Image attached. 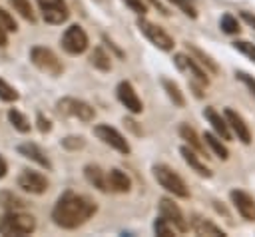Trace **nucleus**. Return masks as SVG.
Instances as JSON below:
<instances>
[{
	"mask_svg": "<svg viewBox=\"0 0 255 237\" xmlns=\"http://www.w3.org/2000/svg\"><path fill=\"white\" fill-rule=\"evenodd\" d=\"M26 203L18 197V195H14L12 191H2L0 193V207H4L6 211H18V209H22Z\"/></svg>",
	"mask_w": 255,
	"mask_h": 237,
	"instance_id": "obj_27",
	"label": "nucleus"
},
{
	"mask_svg": "<svg viewBox=\"0 0 255 237\" xmlns=\"http://www.w3.org/2000/svg\"><path fill=\"white\" fill-rule=\"evenodd\" d=\"M185 46H187L189 56H191V58H193V60H195V62H197L205 72H211V74H217V72H219V66L211 60V56H209V54H205L203 50H199V48H197V46H193V44H185Z\"/></svg>",
	"mask_w": 255,
	"mask_h": 237,
	"instance_id": "obj_22",
	"label": "nucleus"
},
{
	"mask_svg": "<svg viewBox=\"0 0 255 237\" xmlns=\"http://www.w3.org/2000/svg\"><path fill=\"white\" fill-rule=\"evenodd\" d=\"M149 2H151V4H153V8H157V10H159V12L163 14V16H169V12H167V8H165V6H163V4L159 2V0H149Z\"/></svg>",
	"mask_w": 255,
	"mask_h": 237,
	"instance_id": "obj_41",
	"label": "nucleus"
},
{
	"mask_svg": "<svg viewBox=\"0 0 255 237\" xmlns=\"http://www.w3.org/2000/svg\"><path fill=\"white\" fill-rule=\"evenodd\" d=\"M126 2V6L128 8H131L135 14H139V16H143L145 12H147V6H145V2L143 0H124Z\"/></svg>",
	"mask_w": 255,
	"mask_h": 237,
	"instance_id": "obj_38",
	"label": "nucleus"
},
{
	"mask_svg": "<svg viewBox=\"0 0 255 237\" xmlns=\"http://www.w3.org/2000/svg\"><path fill=\"white\" fill-rule=\"evenodd\" d=\"M106 181H108V189L116 191V193H126L131 187V179L128 177V173L118 167H114L106 173Z\"/></svg>",
	"mask_w": 255,
	"mask_h": 237,
	"instance_id": "obj_18",
	"label": "nucleus"
},
{
	"mask_svg": "<svg viewBox=\"0 0 255 237\" xmlns=\"http://www.w3.org/2000/svg\"><path fill=\"white\" fill-rule=\"evenodd\" d=\"M18 187L28 193L40 195L48 189V179L34 169H22V173L18 175Z\"/></svg>",
	"mask_w": 255,
	"mask_h": 237,
	"instance_id": "obj_13",
	"label": "nucleus"
},
{
	"mask_svg": "<svg viewBox=\"0 0 255 237\" xmlns=\"http://www.w3.org/2000/svg\"><path fill=\"white\" fill-rule=\"evenodd\" d=\"M203 118L211 123V127L215 129V133H217L221 139L229 141V139L233 137V133H231V129H229V125H227V121H225V118H223L219 112H215L213 108H205V110H203Z\"/></svg>",
	"mask_w": 255,
	"mask_h": 237,
	"instance_id": "obj_16",
	"label": "nucleus"
},
{
	"mask_svg": "<svg viewBox=\"0 0 255 237\" xmlns=\"http://www.w3.org/2000/svg\"><path fill=\"white\" fill-rule=\"evenodd\" d=\"M8 44V36H6V32L0 28V46H6Z\"/></svg>",
	"mask_w": 255,
	"mask_h": 237,
	"instance_id": "obj_43",
	"label": "nucleus"
},
{
	"mask_svg": "<svg viewBox=\"0 0 255 237\" xmlns=\"http://www.w3.org/2000/svg\"><path fill=\"white\" fill-rule=\"evenodd\" d=\"M175 66L181 70V72H189L193 76V82L201 84L203 88L209 86V78H207V72L189 56V54H175Z\"/></svg>",
	"mask_w": 255,
	"mask_h": 237,
	"instance_id": "obj_14",
	"label": "nucleus"
},
{
	"mask_svg": "<svg viewBox=\"0 0 255 237\" xmlns=\"http://www.w3.org/2000/svg\"><path fill=\"white\" fill-rule=\"evenodd\" d=\"M153 177H155V181L165 189V191H169V193H173V195H177V197H189V189H187V185H185V181L171 169V167H167V165H163V163H157V165H153Z\"/></svg>",
	"mask_w": 255,
	"mask_h": 237,
	"instance_id": "obj_3",
	"label": "nucleus"
},
{
	"mask_svg": "<svg viewBox=\"0 0 255 237\" xmlns=\"http://www.w3.org/2000/svg\"><path fill=\"white\" fill-rule=\"evenodd\" d=\"M56 112L64 118H74V119H80V121H92L96 118V110L84 102V100H78V98H62L58 100L56 104Z\"/></svg>",
	"mask_w": 255,
	"mask_h": 237,
	"instance_id": "obj_4",
	"label": "nucleus"
},
{
	"mask_svg": "<svg viewBox=\"0 0 255 237\" xmlns=\"http://www.w3.org/2000/svg\"><path fill=\"white\" fill-rule=\"evenodd\" d=\"M203 139H205V145L211 147V151H213L217 157H221V159H227V157H229V149L225 147V143L221 141V137H219L217 133L205 131V133H203Z\"/></svg>",
	"mask_w": 255,
	"mask_h": 237,
	"instance_id": "obj_25",
	"label": "nucleus"
},
{
	"mask_svg": "<svg viewBox=\"0 0 255 237\" xmlns=\"http://www.w3.org/2000/svg\"><path fill=\"white\" fill-rule=\"evenodd\" d=\"M0 28L4 32H16L18 30V24L16 20L10 16V12H6L4 8H0Z\"/></svg>",
	"mask_w": 255,
	"mask_h": 237,
	"instance_id": "obj_34",
	"label": "nucleus"
},
{
	"mask_svg": "<svg viewBox=\"0 0 255 237\" xmlns=\"http://www.w3.org/2000/svg\"><path fill=\"white\" fill-rule=\"evenodd\" d=\"M6 171H8V163H6V159L0 155V177H4Z\"/></svg>",
	"mask_w": 255,
	"mask_h": 237,
	"instance_id": "obj_42",
	"label": "nucleus"
},
{
	"mask_svg": "<svg viewBox=\"0 0 255 237\" xmlns=\"http://www.w3.org/2000/svg\"><path fill=\"white\" fill-rule=\"evenodd\" d=\"M36 229V219L28 213L20 211H8L0 215V235H30Z\"/></svg>",
	"mask_w": 255,
	"mask_h": 237,
	"instance_id": "obj_2",
	"label": "nucleus"
},
{
	"mask_svg": "<svg viewBox=\"0 0 255 237\" xmlns=\"http://www.w3.org/2000/svg\"><path fill=\"white\" fill-rule=\"evenodd\" d=\"M0 100H4V102H16L18 100V92L8 82H4L2 78H0Z\"/></svg>",
	"mask_w": 255,
	"mask_h": 237,
	"instance_id": "obj_35",
	"label": "nucleus"
},
{
	"mask_svg": "<svg viewBox=\"0 0 255 237\" xmlns=\"http://www.w3.org/2000/svg\"><path fill=\"white\" fill-rule=\"evenodd\" d=\"M189 227L197 233V235H213V237H225V231L221 227H217L215 223H211L209 219L201 217V215H191V219L187 221Z\"/></svg>",
	"mask_w": 255,
	"mask_h": 237,
	"instance_id": "obj_19",
	"label": "nucleus"
},
{
	"mask_svg": "<svg viewBox=\"0 0 255 237\" xmlns=\"http://www.w3.org/2000/svg\"><path fill=\"white\" fill-rule=\"evenodd\" d=\"M239 16H241L249 26H253V28H255V16H253L251 12H247V10H239Z\"/></svg>",
	"mask_w": 255,
	"mask_h": 237,
	"instance_id": "obj_40",
	"label": "nucleus"
},
{
	"mask_svg": "<svg viewBox=\"0 0 255 237\" xmlns=\"http://www.w3.org/2000/svg\"><path fill=\"white\" fill-rule=\"evenodd\" d=\"M90 64L96 70H100V72H110L112 70V58H110V54L102 46H96L94 48V52L90 56Z\"/></svg>",
	"mask_w": 255,
	"mask_h": 237,
	"instance_id": "obj_24",
	"label": "nucleus"
},
{
	"mask_svg": "<svg viewBox=\"0 0 255 237\" xmlns=\"http://www.w3.org/2000/svg\"><path fill=\"white\" fill-rule=\"evenodd\" d=\"M18 151H20L24 157L36 161L38 165H42V167H46V169H52V163H50L48 155L42 151L40 145H36V143H32V141H26V143H20V145H18Z\"/></svg>",
	"mask_w": 255,
	"mask_h": 237,
	"instance_id": "obj_20",
	"label": "nucleus"
},
{
	"mask_svg": "<svg viewBox=\"0 0 255 237\" xmlns=\"http://www.w3.org/2000/svg\"><path fill=\"white\" fill-rule=\"evenodd\" d=\"M179 135H181V139H185L187 145H189L191 149H195L197 153H201V155L207 153V151H205V141H201V137L197 135V131H195L189 123H181V125H179Z\"/></svg>",
	"mask_w": 255,
	"mask_h": 237,
	"instance_id": "obj_21",
	"label": "nucleus"
},
{
	"mask_svg": "<svg viewBox=\"0 0 255 237\" xmlns=\"http://www.w3.org/2000/svg\"><path fill=\"white\" fill-rule=\"evenodd\" d=\"M179 153H181V157H183V161L197 173V175H201V177H211L213 173H211V169L199 159L201 155H197L195 153V149H191L189 145H181V149H179Z\"/></svg>",
	"mask_w": 255,
	"mask_h": 237,
	"instance_id": "obj_17",
	"label": "nucleus"
},
{
	"mask_svg": "<svg viewBox=\"0 0 255 237\" xmlns=\"http://www.w3.org/2000/svg\"><path fill=\"white\" fill-rule=\"evenodd\" d=\"M219 26H221V30H223L225 34H237V32L241 30L237 18L231 16V14H223L221 20H219Z\"/></svg>",
	"mask_w": 255,
	"mask_h": 237,
	"instance_id": "obj_30",
	"label": "nucleus"
},
{
	"mask_svg": "<svg viewBox=\"0 0 255 237\" xmlns=\"http://www.w3.org/2000/svg\"><path fill=\"white\" fill-rule=\"evenodd\" d=\"M159 217H163L167 223H171L173 229L179 231V233H185L189 229V223H187L183 211L177 207V203H173L167 197H161L159 199Z\"/></svg>",
	"mask_w": 255,
	"mask_h": 237,
	"instance_id": "obj_9",
	"label": "nucleus"
},
{
	"mask_svg": "<svg viewBox=\"0 0 255 237\" xmlns=\"http://www.w3.org/2000/svg\"><path fill=\"white\" fill-rule=\"evenodd\" d=\"M10 4H12V8H14L24 20L36 22V16H34V10H32V6H30V0H10Z\"/></svg>",
	"mask_w": 255,
	"mask_h": 237,
	"instance_id": "obj_29",
	"label": "nucleus"
},
{
	"mask_svg": "<svg viewBox=\"0 0 255 237\" xmlns=\"http://www.w3.org/2000/svg\"><path fill=\"white\" fill-rule=\"evenodd\" d=\"M235 78H237L241 84H245V86L249 88V92L255 96V78H253V76H249L247 72H241V70H239V72H235Z\"/></svg>",
	"mask_w": 255,
	"mask_h": 237,
	"instance_id": "obj_37",
	"label": "nucleus"
},
{
	"mask_svg": "<svg viewBox=\"0 0 255 237\" xmlns=\"http://www.w3.org/2000/svg\"><path fill=\"white\" fill-rule=\"evenodd\" d=\"M36 2L42 8V16L48 24H62L70 16L64 0H36Z\"/></svg>",
	"mask_w": 255,
	"mask_h": 237,
	"instance_id": "obj_10",
	"label": "nucleus"
},
{
	"mask_svg": "<svg viewBox=\"0 0 255 237\" xmlns=\"http://www.w3.org/2000/svg\"><path fill=\"white\" fill-rule=\"evenodd\" d=\"M167 2H171L173 6H177L185 16L197 18V8H195V4H193L191 0H167Z\"/></svg>",
	"mask_w": 255,
	"mask_h": 237,
	"instance_id": "obj_32",
	"label": "nucleus"
},
{
	"mask_svg": "<svg viewBox=\"0 0 255 237\" xmlns=\"http://www.w3.org/2000/svg\"><path fill=\"white\" fill-rule=\"evenodd\" d=\"M8 119H10V123L20 131V133H28L30 131V121H28V118L22 114V112H18V110H10L8 112Z\"/></svg>",
	"mask_w": 255,
	"mask_h": 237,
	"instance_id": "obj_28",
	"label": "nucleus"
},
{
	"mask_svg": "<svg viewBox=\"0 0 255 237\" xmlns=\"http://www.w3.org/2000/svg\"><path fill=\"white\" fill-rule=\"evenodd\" d=\"M223 118H225L229 129H231V133H233L241 143L249 145V143H251V129H249V125L245 123V119H243L235 110H231V108H225V110H223Z\"/></svg>",
	"mask_w": 255,
	"mask_h": 237,
	"instance_id": "obj_12",
	"label": "nucleus"
},
{
	"mask_svg": "<svg viewBox=\"0 0 255 237\" xmlns=\"http://www.w3.org/2000/svg\"><path fill=\"white\" fill-rule=\"evenodd\" d=\"M161 86H163V90L167 92V98H169L177 108H183V106H185V98H183V94L179 92V86H177L175 82H171V80H167V78H161Z\"/></svg>",
	"mask_w": 255,
	"mask_h": 237,
	"instance_id": "obj_26",
	"label": "nucleus"
},
{
	"mask_svg": "<svg viewBox=\"0 0 255 237\" xmlns=\"http://www.w3.org/2000/svg\"><path fill=\"white\" fill-rule=\"evenodd\" d=\"M30 60H32V64H34L38 70H42V72H46V74H50V76H60V74L64 72L62 62L58 60V56H56L50 48L34 46V48L30 50Z\"/></svg>",
	"mask_w": 255,
	"mask_h": 237,
	"instance_id": "obj_5",
	"label": "nucleus"
},
{
	"mask_svg": "<svg viewBox=\"0 0 255 237\" xmlns=\"http://www.w3.org/2000/svg\"><path fill=\"white\" fill-rule=\"evenodd\" d=\"M229 199H231L233 207L237 209V213L245 221H255V199H253V195H249L243 189H231Z\"/></svg>",
	"mask_w": 255,
	"mask_h": 237,
	"instance_id": "obj_11",
	"label": "nucleus"
},
{
	"mask_svg": "<svg viewBox=\"0 0 255 237\" xmlns=\"http://www.w3.org/2000/svg\"><path fill=\"white\" fill-rule=\"evenodd\" d=\"M62 145L66 147V149H80V147H84L86 145V141H84V137H76V135H70V137H66V139H62Z\"/></svg>",
	"mask_w": 255,
	"mask_h": 237,
	"instance_id": "obj_36",
	"label": "nucleus"
},
{
	"mask_svg": "<svg viewBox=\"0 0 255 237\" xmlns=\"http://www.w3.org/2000/svg\"><path fill=\"white\" fill-rule=\"evenodd\" d=\"M96 211H98V205L90 197L74 193V191H66L56 201V205L52 209V219L62 229H78Z\"/></svg>",
	"mask_w": 255,
	"mask_h": 237,
	"instance_id": "obj_1",
	"label": "nucleus"
},
{
	"mask_svg": "<svg viewBox=\"0 0 255 237\" xmlns=\"http://www.w3.org/2000/svg\"><path fill=\"white\" fill-rule=\"evenodd\" d=\"M36 121H38V129H40L42 133H48V131L52 129V123H50V119H48V118H44V114H38Z\"/></svg>",
	"mask_w": 255,
	"mask_h": 237,
	"instance_id": "obj_39",
	"label": "nucleus"
},
{
	"mask_svg": "<svg viewBox=\"0 0 255 237\" xmlns=\"http://www.w3.org/2000/svg\"><path fill=\"white\" fill-rule=\"evenodd\" d=\"M118 100L126 106V110L128 112H131V114H141V110H143V104H141V100H139V96H137V92L133 90V86L129 84V82H120L118 84Z\"/></svg>",
	"mask_w": 255,
	"mask_h": 237,
	"instance_id": "obj_15",
	"label": "nucleus"
},
{
	"mask_svg": "<svg viewBox=\"0 0 255 237\" xmlns=\"http://www.w3.org/2000/svg\"><path fill=\"white\" fill-rule=\"evenodd\" d=\"M233 48H235L237 52H241L243 56H247V58H251V60L255 62V44H251V42H247V40H235V42H233Z\"/></svg>",
	"mask_w": 255,
	"mask_h": 237,
	"instance_id": "obj_33",
	"label": "nucleus"
},
{
	"mask_svg": "<svg viewBox=\"0 0 255 237\" xmlns=\"http://www.w3.org/2000/svg\"><path fill=\"white\" fill-rule=\"evenodd\" d=\"M153 231H155V235H159V237H173V235H175L173 225L167 223L163 217L155 219V223H153Z\"/></svg>",
	"mask_w": 255,
	"mask_h": 237,
	"instance_id": "obj_31",
	"label": "nucleus"
},
{
	"mask_svg": "<svg viewBox=\"0 0 255 237\" xmlns=\"http://www.w3.org/2000/svg\"><path fill=\"white\" fill-rule=\"evenodd\" d=\"M137 28H139V32H141L153 46H157L159 50H163V52H171V50H173V38H171L161 26H155L153 22L139 18V20H137Z\"/></svg>",
	"mask_w": 255,
	"mask_h": 237,
	"instance_id": "obj_6",
	"label": "nucleus"
},
{
	"mask_svg": "<svg viewBox=\"0 0 255 237\" xmlns=\"http://www.w3.org/2000/svg\"><path fill=\"white\" fill-rule=\"evenodd\" d=\"M62 48L72 56L84 54L88 50V34L84 32V28L78 24L66 28V32L62 34Z\"/></svg>",
	"mask_w": 255,
	"mask_h": 237,
	"instance_id": "obj_7",
	"label": "nucleus"
},
{
	"mask_svg": "<svg viewBox=\"0 0 255 237\" xmlns=\"http://www.w3.org/2000/svg\"><path fill=\"white\" fill-rule=\"evenodd\" d=\"M84 175H86V179L96 187V189H100V191H110L108 189V181H106V173L102 171V167L100 165H94V163H90V165H86L84 167Z\"/></svg>",
	"mask_w": 255,
	"mask_h": 237,
	"instance_id": "obj_23",
	"label": "nucleus"
},
{
	"mask_svg": "<svg viewBox=\"0 0 255 237\" xmlns=\"http://www.w3.org/2000/svg\"><path fill=\"white\" fill-rule=\"evenodd\" d=\"M94 133H96L98 139H102L106 145L114 147L116 151H120V153H124V155H128V153L131 151L128 139H126L116 127H112V125H108V123H98V125L94 127Z\"/></svg>",
	"mask_w": 255,
	"mask_h": 237,
	"instance_id": "obj_8",
	"label": "nucleus"
}]
</instances>
